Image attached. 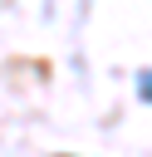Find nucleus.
<instances>
[{
	"instance_id": "obj_1",
	"label": "nucleus",
	"mask_w": 152,
	"mask_h": 157,
	"mask_svg": "<svg viewBox=\"0 0 152 157\" xmlns=\"http://www.w3.org/2000/svg\"><path fill=\"white\" fill-rule=\"evenodd\" d=\"M137 93L152 103V69H142V74H137Z\"/></svg>"
}]
</instances>
